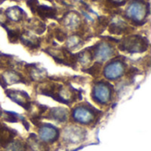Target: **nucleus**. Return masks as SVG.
<instances>
[{
    "label": "nucleus",
    "mask_w": 151,
    "mask_h": 151,
    "mask_svg": "<svg viewBox=\"0 0 151 151\" xmlns=\"http://www.w3.org/2000/svg\"><path fill=\"white\" fill-rule=\"evenodd\" d=\"M40 137L44 142H53L58 136V131L54 127L46 126L40 129Z\"/></svg>",
    "instance_id": "2"
},
{
    "label": "nucleus",
    "mask_w": 151,
    "mask_h": 151,
    "mask_svg": "<svg viewBox=\"0 0 151 151\" xmlns=\"http://www.w3.org/2000/svg\"><path fill=\"white\" fill-rule=\"evenodd\" d=\"M51 119L58 121H65L66 119V111L64 109H54L51 111Z\"/></svg>",
    "instance_id": "7"
},
{
    "label": "nucleus",
    "mask_w": 151,
    "mask_h": 151,
    "mask_svg": "<svg viewBox=\"0 0 151 151\" xmlns=\"http://www.w3.org/2000/svg\"><path fill=\"white\" fill-rule=\"evenodd\" d=\"M8 35H9V40L11 42H15L18 40L19 37V33L17 31H12V30H8Z\"/></svg>",
    "instance_id": "8"
},
{
    "label": "nucleus",
    "mask_w": 151,
    "mask_h": 151,
    "mask_svg": "<svg viewBox=\"0 0 151 151\" xmlns=\"http://www.w3.org/2000/svg\"><path fill=\"white\" fill-rule=\"evenodd\" d=\"M7 151H25V150L20 143H14L9 148Z\"/></svg>",
    "instance_id": "9"
},
{
    "label": "nucleus",
    "mask_w": 151,
    "mask_h": 151,
    "mask_svg": "<svg viewBox=\"0 0 151 151\" xmlns=\"http://www.w3.org/2000/svg\"><path fill=\"white\" fill-rule=\"evenodd\" d=\"M95 97L101 103H106L110 97L109 91L104 86H99V88H96L95 91Z\"/></svg>",
    "instance_id": "5"
},
{
    "label": "nucleus",
    "mask_w": 151,
    "mask_h": 151,
    "mask_svg": "<svg viewBox=\"0 0 151 151\" xmlns=\"http://www.w3.org/2000/svg\"><path fill=\"white\" fill-rule=\"evenodd\" d=\"M15 132L11 129H8L6 127L0 126V143L3 147L9 144L15 135Z\"/></svg>",
    "instance_id": "3"
},
{
    "label": "nucleus",
    "mask_w": 151,
    "mask_h": 151,
    "mask_svg": "<svg viewBox=\"0 0 151 151\" xmlns=\"http://www.w3.org/2000/svg\"><path fill=\"white\" fill-rule=\"evenodd\" d=\"M93 117H94L93 112L88 109L83 108V107L75 109V111L73 112V118L76 119V121H79V122L84 123V124L91 122L93 119Z\"/></svg>",
    "instance_id": "1"
},
{
    "label": "nucleus",
    "mask_w": 151,
    "mask_h": 151,
    "mask_svg": "<svg viewBox=\"0 0 151 151\" xmlns=\"http://www.w3.org/2000/svg\"><path fill=\"white\" fill-rule=\"evenodd\" d=\"M122 66L119 63H114L108 65L105 69V75L107 78L115 79L121 74Z\"/></svg>",
    "instance_id": "4"
},
{
    "label": "nucleus",
    "mask_w": 151,
    "mask_h": 151,
    "mask_svg": "<svg viewBox=\"0 0 151 151\" xmlns=\"http://www.w3.org/2000/svg\"><path fill=\"white\" fill-rule=\"evenodd\" d=\"M36 11L42 18H55L56 12H57L55 9H52L50 7L44 6V5L37 6Z\"/></svg>",
    "instance_id": "6"
}]
</instances>
